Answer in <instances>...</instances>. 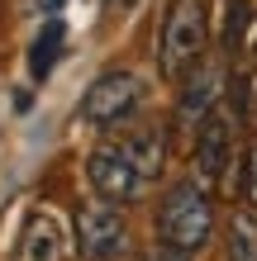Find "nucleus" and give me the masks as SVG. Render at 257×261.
Instances as JSON below:
<instances>
[{
    "mask_svg": "<svg viewBox=\"0 0 257 261\" xmlns=\"http://www.w3.org/2000/svg\"><path fill=\"white\" fill-rule=\"evenodd\" d=\"M215 238V204H209V190L200 180H176V186L162 195L157 204V242L172 252L195 256L200 247H209Z\"/></svg>",
    "mask_w": 257,
    "mask_h": 261,
    "instance_id": "f257e3e1",
    "label": "nucleus"
},
{
    "mask_svg": "<svg viewBox=\"0 0 257 261\" xmlns=\"http://www.w3.org/2000/svg\"><path fill=\"white\" fill-rule=\"evenodd\" d=\"M205 48H209V5L205 0H172L157 38V71L167 81H186L205 62Z\"/></svg>",
    "mask_w": 257,
    "mask_h": 261,
    "instance_id": "f03ea898",
    "label": "nucleus"
},
{
    "mask_svg": "<svg viewBox=\"0 0 257 261\" xmlns=\"http://www.w3.org/2000/svg\"><path fill=\"white\" fill-rule=\"evenodd\" d=\"M143 105V81L133 71H100L81 95V119L90 128H119L138 114Z\"/></svg>",
    "mask_w": 257,
    "mask_h": 261,
    "instance_id": "7ed1b4c3",
    "label": "nucleus"
},
{
    "mask_svg": "<svg viewBox=\"0 0 257 261\" xmlns=\"http://www.w3.org/2000/svg\"><path fill=\"white\" fill-rule=\"evenodd\" d=\"M129 247V228L119 204H105V199H86L77 209V256L86 261H114Z\"/></svg>",
    "mask_w": 257,
    "mask_h": 261,
    "instance_id": "20e7f679",
    "label": "nucleus"
},
{
    "mask_svg": "<svg viewBox=\"0 0 257 261\" xmlns=\"http://www.w3.org/2000/svg\"><path fill=\"white\" fill-rule=\"evenodd\" d=\"M86 180H90V190H96L105 204H129V199L138 195V186H143V176H138V166H133V157H129L124 143H100V147H90V157H86Z\"/></svg>",
    "mask_w": 257,
    "mask_h": 261,
    "instance_id": "39448f33",
    "label": "nucleus"
},
{
    "mask_svg": "<svg viewBox=\"0 0 257 261\" xmlns=\"http://www.w3.org/2000/svg\"><path fill=\"white\" fill-rule=\"evenodd\" d=\"M233 162V119H224L219 110L195 128V176L205 190H215L224 180V166Z\"/></svg>",
    "mask_w": 257,
    "mask_h": 261,
    "instance_id": "423d86ee",
    "label": "nucleus"
},
{
    "mask_svg": "<svg viewBox=\"0 0 257 261\" xmlns=\"http://www.w3.org/2000/svg\"><path fill=\"white\" fill-rule=\"evenodd\" d=\"M219 90H224V71H219V67H209V62H200V67L186 76V86H181V100H176L181 124H195V128H200L205 119L215 114Z\"/></svg>",
    "mask_w": 257,
    "mask_h": 261,
    "instance_id": "0eeeda50",
    "label": "nucleus"
},
{
    "mask_svg": "<svg viewBox=\"0 0 257 261\" xmlns=\"http://www.w3.org/2000/svg\"><path fill=\"white\" fill-rule=\"evenodd\" d=\"M62 256V233L48 214H29L24 233H19V247H14V261H57Z\"/></svg>",
    "mask_w": 257,
    "mask_h": 261,
    "instance_id": "6e6552de",
    "label": "nucleus"
},
{
    "mask_svg": "<svg viewBox=\"0 0 257 261\" xmlns=\"http://www.w3.org/2000/svg\"><path fill=\"white\" fill-rule=\"evenodd\" d=\"M124 147H129V157H133L143 180H157L162 171H167V133L162 128H138Z\"/></svg>",
    "mask_w": 257,
    "mask_h": 261,
    "instance_id": "1a4fd4ad",
    "label": "nucleus"
},
{
    "mask_svg": "<svg viewBox=\"0 0 257 261\" xmlns=\"http://www.w3.org/2000/svg\"><path fill=\"white\" fill-rule=\"evenodd\" d=\"M62 43H67L62 19H48V24H43V34L34 38V48H29V76H34V81H43V76L53 71V62L62 57Z\"/></svg>",
    "mask_w": 257,
    "mask_h": 261,
    "instance_id": "9d476101",
    "label": "nucleus"
},
{
    "mask_svg": "<svg viewBox=\"0 0 257 261\" xmlns=\"http://www.w3.org/2000/svg\"><path fill=\"white\" fill-rule=\"evenodd\" d=\"M224 242H229V261H257V209H238L224 228Z\"/></svg>",
    "mask_w": 257,
    "mask_h": 261,
    "instance_id": "9b49d317",
    "label": "nucleus"
},
{
    "mask_svg": "<svg viewBox=\"0 0 257 261\" xmlns=\"http://www.w3.org/2000/svg\"><path fill=\"white\" fill-rule=\"evenodd\" d=\"M248 24H252V0H229L224 5V57H238L248 43Z\"/></svg>",
    "mask_w": 257,
    "mask_h": 261,
    "instance_id": "f8f14e48",
    "label": "nucleus"
},
{
    "mask_svg": "<svg viewBox=\"0 0 257 261\" xmlns=\"http://www.w3.org/2000/svg\"><path fill=\"white\" fill-rule=\"evenodd\" d=\"M238 199L243 209H257V138L243 147V162H238Z\"/></svg>",
    "mask_w": 257,
    "mask_h": 261,
    "instance_id": "ddd939ff",
    "label": "nucleus"
},
{
    "mask_svg": "<svg viewBox=\"0 0 257 261\" xmlns=\"http://www.w3.org/2000/svg\"><path fill=\"white\" fill-rule=\"evenodd\" d=\"M229 110H233V124H248L252 119V76H243V71H233L229 76Z\"/></svg>",
    "mask_w": 257,
    "mask_h": 261,
    "instance_id": "4468645a",
    "label": "nucleus"
},
{
    "mask_svg": "<svg viewBox=\"0 0 257 261\" xmlns=\"http://www.w3.org/2000/svg\"><path fill=\"white\" fill-rule=\"evenodd\" d=\"M138 261H191V256H186V252H172V247H162V242H157V247H153V252H143Z\"/></svg>",
    "mask_w": 257,
    "mask_h": 261,
    "instance_id": "2eb2a0df",
    "label": "nucleus"
},
{
    "mask_svg": "<svg viewBox=\"0 0 257 261\" xmlns=\"http://www.w3.org/2000/svg\"><path fill=\"white\" fill-rule=\"evenodd\" d=\"M129 5H138V0H105V10H129Z\"/></svg>",
    "mask_w": 257,
    "mask_h": 261,
    "instance_id": "dca6fc26",
    "label": "nucleus"
},
{
    "mask_svg": "<svg viewBox=\"0 0 257 261\" xmlns=\"http://www.w3.org/2000/svg\"><path fill=\"white\" fill-rule=\"evenodd\" d=\"M43 10H48V14H57V10H62V0H43Z\"/></svg>",
    "mask_w": 257,
    "mask_h": 261,
    "instance_id": "f3484780",
    "label": "nucleus"
},
{
    "mask_svg": "<svg viewBox=\"0 0 257 261\" xmlns=\"http://www.w3.org/2000/svg\"><path fill=\"white\" fill-rule=\"evenodd\" d=\"M252 62H257V53H252Z\"/></svg>",
    "mask_w": 257,
    "mask_h": 261,
    "instance_id": "a211bd4d",
    "label": "nucleus"
}]
</instances>
